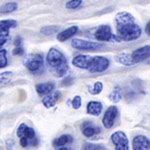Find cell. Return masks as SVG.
Masks as SVG:
<instances>
[{
  "mask_svg": "<svg viewBox=\"0 0 150 150\" xmlns=\"http://www.w3.org/2000/svg\"><path fill=\"white\" fill-rule=\"evenodd\" d=\"M116 29H117V37L123 41L136 40L141 35V28L135 22L116 26Z\"/></svg>",
  "mask_w": 150,
  "mask_h": 150,
  "instance_id": "1",
  "label": "cell"
},
{
  "mask_svg": "<svg viewBox=\"0 0 150 150\" xmlns=\"http://www.w3.org/2000/svg\"><path fill=\"white\" fill-rule=\"evenodd\" d=\"M46 60H47L48 65L54 70H56L59 68V67L67 64V59L65 58L63 53L61 51H59L58 49H56V48H51V49L48 51Z\"/></svg>",
  "mask_w": 150,
  "mask_h": 150,
  "instance_id": "2",
  "label": "cell"
},
{
  "mask_svg": "<svg viewBox=\"0 0 150 150\" xmlns=\"http://www.w3.org/2000/svg\"><path fill=\"white\" fill-rule=\"evenodd\" d=\"M25 66L29 71L34 74H39L42 72L43 67H44V62H43V56L39 53L35 54H30L25 59Z\"/></svg>",
  "mask_w": 150,
  "mask_h": 150,
  "instance_id": "3",
  "label": "cell"
},
{
  "mask_svg": "<svg viewBox=\"0 0 150 150\" xmlns=\"http://www.w3.org/2000/svg\"><path fill=\"white\" fill-rule=\"evenodd\" d=\"M71 46L74 49L83 50V51H95L103 46L100 42H92V41L82 40L79 38H74L71 41Z\"/></svg>",
  "mask_w": 150,
  "mask_h": 150,
  "instance_id": "4",
  "label": "cell"
},
{
  "mask_svg": "<svg viewBox=\"0 0 150 150\" xmlns=\"http://www.w3.org/2000/svg\"><path fill=\"white\" fill-rule=\"evenodd\" d=\"M108 66H109V60L107 58L103 56H95L91 59L88 70L91 73H99L105 71Z\"/></svg>",
  "mask_w": 150,
  "mask_h": 150,
  "instance_id": "5",
  "label": "cell"
},
{
  "mask_svg": "<svg viewBox=\"0 0 150 150\" xmlns=\"http://www.w3.org/2000/svg\"><path fill=\"white\" fill-rule=\"evenodd\" d=\"M111 141L114 144L115 150H129V141L123 131H116L111 135Z\"/></svg>",
  "mask_w": 150,
  "mask_h": 150,
  "instance_id": "6",
  "label": "cell"
},
{
  "mask_svg": "<svg viewBox=\"0 0 150 150\" xmlns=\"http://www.w3.org/2000/svg\"><path fill=\"white\" fill-rule=\"evenodd\" d=\"M17 136L19 137V138H21V137H25V138H27L29 143H31L32 145L37 144V140H36V135H35L34 129H32L31 127L27 126L25 123L20 124V126L18 127Z\"/></svg>",
  "mask_w": 150,
  "mask_h": 150,
  "instance_id": "7",
  "label": "cell"
},
{
  "mask_svg": "<svg viewBox=\"0 0 150 150\" xmlns=\"http://www.w3.org/2000/svg\"><path fill=\"white\" fill-rule=\"evenodd\" d=\"M118 116V109L116 106H109L106 110L105 114L103 116V119H102V124L103 126L107 129H110L111 127L114 125L115 120Z\"/></svg>",
  "mask_w": 150,
  "mask_h": 150,
  "instance_id": "8",
  "label": "cell"
},
{
  "mask_svg": "<svg viewBox=\"0 0 150 150\" xmlns=\"http://www.w3.org/2000/svg\"><path fill=\"white\" fill-rule=\"evenodd\" d=\"M95 38L98 41H110L116 37L112 34L111 27L109 25H101V26H99L97 28V30H96ZM117 39H119V38L117 37Z\"/></svg>",
  "mask_w": 150,
  "mask_h": 150,
  "instance_id": "9",
  "label": "cell"
},
{
  "mask_svg": "<svg viewBox=\"0 0 150 150\" xmlns=\"http://www.w3.org/2000/svg\"><path fill=\"white\" fill-rule=\"evenodd\" d=\"M131 57L134 63H138L148 59L150 57V45H145L143 47L134 50L131 54Z\"/></svg>",
  "mask_w": 150,
  "mask_h": 150,
  "instance_id": "10",
  "label": "cell"
},
{
  "mask_svg": "<svg viewBox=\"0 0 150 150\" xmlns=\"http://www.w3.org/2000/svg\"><path fill=\"white\" fill-rule=\"evenodd\" d=\"M133 150H150V139L144 135H137L132 141Z\"/></svg>",
  "mask_w": 150,
  "mask_h": 150,
  "instance_id": "11",
  "label": "cell"
},
{
  "mask_svg": "<svg viewBox=\"0 0 150 150\" xmlns=\"http://www.w3.org/2000/svg\"><path fill=\"white\" fill-rule=\"evenodd\" d=\"M91 59L92 57L88 56V55H77L74 57V59L72 60V64L74 66H76L77 68H82V69H88L89 65H90Z\"/></svg>",
  "mask_w": 150,
  "mask_h": 150,
  "instance_id": "12",
  "label": "cell"
},
{
  "mask_svg": "<svg viewBox=\"0 0 150 150\" xmlns=\"http://www.w3.org/2000/svg\"><path fill=\"white\" fill-rule=\"evenodd\" d=\"M132 22H135V18L132 14L129 13V12L122 11L116 14V16H115L116 26H120V25H123V24L132 23Z\"/></svg>",
  "mask_w": 150,
  "mask_h": 150,
  "instance_id": "13",
  "label": "cell"
},
{
  "mask_svg": "<svg viewBox=\"0 0 150 150\" xmlns=\"http://www.w3.org/2000/svg\"><path fill=\"white\" fill-rule=\"evenodd\" d=\"M78 31V27L77 26H71V27L65 29V30L61 31L57 34V40L60 42H64L67 39L71 38L72 36H74V34H76V32Z\"/></svg>",
  "mask_w": 150,
  "mask_h": 150,
  "instance_id": "14",
  "label": "cell"
},
{
  "mask_svg": "<svg viewBox=\"0 0 150 150\" xmlns=\"http://www.w3.org/2000/svg\"><path fill=\"white\" fill-rule=\"evenodd\" d=\"M17 26V21L13 19H6L0 21V34L9 35V30Z\"/></svg>",
  "mask_w": 150,
  "mask_h": 150,
  "instance_id": "15",
  "label": "cell"
},
{
  "mask_svg": "<svg viewBox=\"0 0 150 150\" xmlns=\"http://www.w3.org/2000/svg\"><path fill=\"white\" fill-rule=\"evenodd\" d=\"M102 103L99 101H90L87 104V113L93 116H99L102 112Z\"/></svg>",
  "mask_w": 150,
  "mask_h": 150,
  "instance_id": "16",
  "label": "cell"
},
{
  "mask_svg": "<svg viewBox=\"0 0 150 150\" xmlns=\"http://www.w3.org/2000/svg\"><path fill=\"white\" fill-rule=\"evenodd\" d=\"M54 90V83L52 82H44L36 85V91L39 95H48Z\"/></svg>",
  "mask_w": 150,
  "mask_h": 150,
  "instance_id": "17",
  "label": "cell"
},
{
  "mask_svg": "<svg viewBox=\"0 0 150 150\" xmlns=\"http://www.w3.org/2000/svg\"><path fill=\"white\" fill-rule=\"evenodd\" d=\"M115 60L118 63L124 65V66H132V65L135 64L132 60L131 54H129V53H127V52H122V53L117 54L115 56Z\"/></svg>",
  "mask_w": 150,
  "mask_h": 150,
  "instance_id": "18",
  "label": "cell"
},
{
  "mask_svg": "<svg viewBox=\"0 0 150 150\" xmlns=\"http://www.w3.org/2000/svg\"><path fill=\"white\" fill-rule=\"evenodd\" d=\"M60 96H61V94L59 92H56V93L53 94V95H50V96H45L44 98H42L43 105H44L46 108L54 107L55 104L57 102V100L60 98Z\"/></svg>",
  "mask_w": 150,
  "mask_h": 150,
  "instance_id": "19",
  "label": "cell"
},
{
  "mask_svg": "<svg viewBox=\"0 0 150 150\" xmlns=\"http://www.w3.org/2000/svg\"><path fill=\"white\" fill-rule=\"evenodd\" d=\"M72 138L71 135L69 134H64V135H61L60 137H58L53 141V146L54 147H60V146H64V145L68 144V143H71Z\"/></svg>",
  "mask_w": 150,
  "mask_h": 150,
  "instance_id": "20",
  "label": "cell"
},
{
  "mask_svg": "<svg viewBox=\"0 0 150 150\" xmlns=\"http://www.w3.org/2000/svg\"><path fill=\"white\" fill-rule=\"evenodd\" d=\"M98 132H100V128L94 127L93 125H91V123L90 124L84 125L83 128H82V133H83V135L86 137H92Z\"/></svg>",
  "mask_w": 150,
  "mask_h": 150,
  "instance_id": "21",
  "label": "cell"
},
{
  "mask_svg": "<svg viewBox=\"0 0 150 150\" xmlns=\"http://www.w3.org/2000/svg\"><path fill=\"white\" fill-rule=\"evenodd\" d=\"M17 3L15 2H9V3H6L5 5L1 6L0 7V13H3V14H6V13H10V12H13L17 9Z\"/></svg>",
  "mask_w": 150,
  "mask_h": 150,
  "instance_id": "22",
  "label": "cell"
},
{
  "mask_svg": "<svg viewBox=\"0 0 150 150\" xmlns=\"http://www.w3.org/2000/svg\"><path fill=\"white\" fill-rule=\"evenodd\" d=\"M122 98V95H121V92H120L119 88H115L114 90L112 91L110 94H109V100L112 101L113 103H117L121 100Z\"/></svg>",
  "mask_w": 150,
  "mask_h": 150,
  "instance_id": "23",
  "label": "cell"
},
{
  "mask_svg": "<svg viewBox=\"0 0 150 150\" xmlns=\"http://www.w3.org/2000/svg\"><path fill=\"white\" fill-rule=\"evenodd\" d=\"M58 29H59V27H58V26H54V25L44 26V27L41 29V32L45 35H52V34H54V33L58 32Z\"/></svg>",
  "mask_w": 150,
  "mask_h": 150,
  "instance_id": "24",
  "label": "cell"
},
{
  "mask_svg": "<svg viewBox=\"0 0 150 150\" xmlns=\"http://www.w3.org/2000/svg\"><path fill=\"white\" fill-rule=\"evenodd\" d=\"M103 89V84L101 83L100 81H97L94 83V85L92 88L89 90V92H90L92 95H97V94L101 93V91H102Z\"/></svg>",
  "mask_w": 150,
  "mask_h": 150,
  "instance_id": "25",
  "label": "cell"
},
{
  "mask_svg": "<svg viewBox=\"0 0 150 150\" xmlns=\"http://www.w3.org/2000/svg\"><path fill=\"white\" fill-rule=\"evenodd\" d=\"M82 150H106V149L102 145L94 144V143H86L84 144Z\"/></svg>",
  "mask_w": 150,
  "mask_h": 150,
  "instance_id": "26",
  "label": "cell"
},
{
  "mask_svg": "<svg viewBox=\"0 0 150 150\" xmlns=\"http://www.w3.org/2000/svg\"><path fill=\"white\" fill-rule=\"evenodd\" d=\"M6 50L5 49H0V68H3V67H6L7 63V57H6Z\"/></svg>",
  "mask_w": 150,
  "mask_h": 150,
  "instance_id": "27",
  "label": "cell"
},
{
  "mask_svg": "<svg viewBox=\"0 0 150 150\" xmlns=\"http://www.w3.org/2000/svg\"><path fill=\"white\" fill-rule=\"evenodd\" d=\"M82 0H69L66 3V8L68 9H76L81 5Z\"/></svg>",
  "mask_w": 150,
  "mask_h": 150,
  "instance_id": "28",
  "label": "cell"
},
{
  "mask_svg": "<svg viewBox=\"0 0 150 150\" xmlns=\"http://www.w3.org/2000/svg\"><path fill=\"white\" fill-rule=\"evenodd\" d=\"M12 76V72L10 71H5L0 73V84L2 83H6L7 81H9V79L11 78Z\"/></svg>",
  "mask_w": 150,
  "mask_h": 150,
  "instance_id": "29",
  "label": "cell"
},
{
  "mask_svg": "<svg viewBox=\"0 0 150 150\" xmlns=\"http://www.w3.org/2000/svg\"><path fill=\"white\" fill-rule=\"evenodd\" d=\"M81 103H82V100L79 95L74 96V98L72 99V107H73L74 109H79L81 106Z\"/></svg>",
  "mask_w": 150,
  "mask_h": 150,
  "instance_id": "30",
  "label": "cell"
},
{
  "mask_svg": "<svg viewBox=\"0 0 150 150\" xmlns=\"http://www.w3.org/2000/svg\"><path fill=\"white\" fill-rule=\"evenodd\" d=\"M8 38H9V35H7V34H0V49H1L2 46H3V45L7 42Z\"/></svg>",
  "mask_w": 150,
  "mask_h": 150,
  "instance_id": "31",
  "label": "cell"
},
{
  "mask_svg": "<svg viewBox=\"0 0 150 150\" xmlns=\"http://www.w3.org/2000/svg\"><path fill=\"white\" fill-rule=\"evenodd\" d=\"M12 53H13L14 55H19V56H20V55H22L24 53V50L21 46H16L15 48H14V50Z\"/></svg>",
  "mask_w": 150,
  "mask_h": 150,
  "instance_id": "32",
  "label": "cell"
},
{
  "mask_svg": "<svg viewBox=\"0 0 150 150\" xmlns=\"http://www.w3.org/2000/svg\"><path fill=\"white\" fill-rule=\"evenodd\" d=\"M72 83H73V78L68 76V77H66V79H64V80H63V83H62V85L68 86V85H71Z\"/></svg>",
  "mask_w": 150,
  "mask_h": 150,
  "instance_id": "33",
  "label": "cell"
},
{
  "mask_svg": "<svg viewBox=\"0 0 150 150\" xmlns=\"http://www.w3.org/2000/svg\"><path fill=\"white\" fill-rule=\"evenodd\" d=\"M145 31H146V34L150 36V21L146 24V27H145Z\"/></svg>",
  "mask_w": 150,
  "mask_h": 150,
  "instance_id": "34",
  "label": "cell"
},
{
  "mask_svg": "<svg viewBox=\"0 0 150 150\" xmlns=\"http://www.w3.org/2000/svg\"><path fill=\"white\" fill-rule=\"evenodd\" d=\"M15 45L16 46H20V44H21V38L20 37H16V39H15Z\"/></svg>",
  "mask_w": 150,
  "mask_h": 150,
  "instance_id": "35",
  "label": "cell"
},
{
  "mask_svg": "<svg viewBox=\"0 0 150 150\" xmlns=\"http://www.w3.org/2000/svg\"><path fill=\"white\" fill-rule=\"evenodd\" d=\"M58 150H69L68 148H66V147H63V146H60L59 148H58Z\"/></svg>",
  "mask_w": 150,
  "mask_h": 150,
  "instance_id": "36",
  "label": "cell"
},
{
  "mask_svg": "<svg viewBox=\"0 0 150 150\" xmlns=\"http://www.w3.org/2000/svg\"><path fill=\"white\" fill-rule=\"evenodd\" d=\"M147 63H148V64H150V60H149V61H148V62H147Z\"/></svg>",
  "mask_w": 150,
  "mask_h": 150,
  "instance_id": "37",
  "label": "cell"
}]
</instances>
